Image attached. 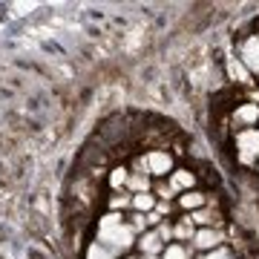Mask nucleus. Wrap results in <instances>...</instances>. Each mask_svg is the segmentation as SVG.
Masks as SVG:
<instances>
[{
  "instance_id": "0eeeda50",
  "label": "nucleus",
  "mask_w": 259,
  "mask_h": 259,
  "mask_svg": "<svg viewBox=\"0 0 259 259\" xmlns=\"http://www.w3.org/2000/svg\"><path fill=\"white\" fill-rule=\"evenodd\" d=\"M219 242H222V233L216 231H199L196 233V248H204V250H216L219 248Z\"/></svg>"
},
{
  "instance_id": "dca6fc26",
  "label": "nucleus",
  "mask_w": 259,
  "mask_h": 259,
  "mask_svg": "<svg viewBox=\"0 0 259 259\" xmlns=\"http://www.w3.org/2000/svg\"><path fill=\"white\" fill-rule=\"evenodd\" d=\"M179 236V239H187V236H190V233H193V225H190V219H185V222L179 225L176 231H173Z\"/></svg>"
},
{
  "instance_id": "4468645a",
  "label": "nucleus",
  "mask_w": 259,
  "mask_h": 259,
  "mask_svg": "<svg viewBox=\"0 0 259 259\" xmlns=\"http://www.w3.org/2000/svg\"><path fill=\"white\" fill-rule=\"evenodd\" d=\"M161 259H187V248H182V245H170V248L161 253Z\"/></svg>"
},
{
  "instance_id": "9d476101",
  "label": "nucleus",
  "mask_w": 259,
  "mask_h": 259,
  "mask_svg": "<svg viewBox=\"0 0 259 259\" xmlns=\"http://www.w3.org/2000/svg\"><path fill=\"white\" fill-rule=\"evenodd\" d=\"M127 185H130V190H136V193H147L150 190V179H147V173H144V176H141V173H130Z\"/></svg>"
},
{
  "instance_id": "a211bd4d",
  "label": "nucleus",
  "mask_w": 259,
  "mask_h": 259,
  "mask_svg": "<svg viewBox=\"0 0 259 259\" xmlns=\"http://www.w3.org/2000/svg\"><path fill=\"white\" fill-rule=\"evenodd\" d=\"M204 259H233V256H231V253H228V250H225V248H216V250H213V253H207V256H204Z\"/></svg>"
},
{
  "instance_id": "20e7f679",
  "label": "nucleus",
  "mask_w": 259,
  "mask_h": 259,
  "mask_svg": "<svg viewBox=\"0 0 259 259\" xmlns=\"http://www.w3.org/2000/svg\"><path fill=\"white\" fill-rule=\"evenodd\" d=\"M239 61L248 66V72H259V37H248L245 40Z\"/></svg>"
},
{
  "instance_id": "423d86ee",
  "label": "nucleus",
  "mask_w": 259,
  "mask_h": 259,
  "mask_svg": "<svg viewBox=\"0 0 259 259\" xmlns=\"http://www.w3.org/2000/svg\"><path fill=\"white\" fill-rule=\"evenodd\" d=\"M228 75H231L236 83H250V72H248V66L242 64L239 58H231L228 61Z\"/></svg>"
},
{
  "instance_id": "39448f33",
  "label": "nucleus",
  "mask_w": 259,
  "mask_h": 259,
  "mask_svg": "<svg viewBox=\"0 0 259 259\" xmlns=\"http://www.w3.org/2000/svg\"><path fill=\"white\" fill-rule=\"evenodd\" d=\"M233 121H239V124H245V127L256 124L259 121V104H242L239 110L233 112Z\"/></svg>"
},
{
  "instance_id": "7ed1b4c3",
  "label": "nucleus",
  "mask_w": 259,
  "mask_h": 259,
  "mask_svg": "<svg viewBox=\"0 0 259 259\" xmlns=\"http://www.w3.org/2000/svg\"><path fill=\"white\" fill-rule=\"evenodd\" d=\"M147 170L153 176H167V173L173 170V156L164 153V150H153L147 156Z\"/></svg>"
},
{
  "instance_id": "6e6552de",
  "label": "nucleus",
  "mask_w": 259,
  "mask_h": 259,
  "mask_svg": "<svg viewBox=\"0 0 259 259\" xmlns=\"http://www.w3.org/2000/svg\"><path fill=\"white\" fill-rule=\"evenodd\" d=\"M139 245H141V250H144L147 256H156L158 250H161V236H158V233H144Z\"/></svg>"
},
{
  "instance_id": "412c9836",
  "label": "nucleus",
  "mask_w": 259,
  "mask_h": 259,
  "mask_svg": "<svg viewBox=\"0 0 259 259\" xmlns=\"http://www.w3.org/2000/svg\"><path fill=\"white\" fill-rule=\"evenodd\" d=\"M144 259H156V256H144Z\"/></svg>"
},
{
  "instance_id": "f257e3e1",
  "label": "nucleus",
  "mask_w": 259,
  "mask_h": 259,
  "mask_svg": "<svg viewBox=\"0 0 259 259\" xmlns=\"http://www.w3.org/2000/svg\"><path fill=\"white\" fill-rule=\"evenodd\" d=\"M133 236H136L133 225H124L118 213L104 216L101 225H98V239H101L104 248H110V250H127L133 245Z\"/></svg>"
},
{
  "instance_id": "aec40b11",
  "label": "nucleus",
  "mask_w": 259,
  "mask_h": 259,
  "mask_svg": "<svg viewBox=\"0 0 259 259\" xmlns=\"http://www.w3.org/2000/svg\"><path fill=\"white\" fill-rule=\"evenodd\" d=\"M147 222H150V225H158L161 219H158V213H147Z\"/></svg>"
},
{
  "instance_id": "6ab92c4d",
  "label": "nucleus",
  "mask_w": 259,
  "mask_h": 259,
  "mask_svg": "<svg viewBox=\"0 0 259 259\" xmlns=\"http://www.w3.org/2000/svg\"><path fill=\"white\" fill-rule=\"evenodd\" d=\"M158 236H161V239H170V236H173V231H170L167 225H158Z\"/></svg>"
},
{
  "instance_id": "f8f14e48",
  "label": "nucleus",
  "mask_w": 259,
  "mask_h": 259,
  "mask_svg": "<svg viewBox=\"0 0 259 259\" xmlns=\"http://www.w3.org/2000/svg\"><path fill=\"white\" fill-rule=\"evenodd\" d=\"M153 204H156V199H153L150 193H136L133 196V207H136V210H150Z\"/></svg>"
},
{
  "instance_id": "f3484780",
  "label": "nucleus",
  "mask_w": 259,
  "mask_h": 259,
  "mask_svg": "<svg viewBox=\"0 0 259 259\" xmlns=\"http://www.w3.org/2000/svg\"><path fill=\"white\" fill-rule=\"evenodd\" d=\"M190 222H199V225H210L213 222V213H207V210H196L193 213V219Z\"/></svg>"
},
{
  "instance_id": "9b49d317",
  "label": "nucleus",
  "mask_w": 259,
  "mask_h": 259,
  "mask_svg": "<svg viewBox=\"0 0 259 259\" xmlns=\"http://www.w3.org/2000/svg\"><path fill=\"white\" fill-rule=\"evenodd\" d=\"M202 204H204L202 193H190V190H187V193L182 196V207H187V210H196V207H202Z\"/></svg>"
},
{
  "instance_id": "f03ea898",
  "label": "nucleus",
  "mask_w": 259,
  "mask_h": 259,
  "mask_svg": "<svg viewBox=\"0 0 259 259\" xmlns=\"http://www.w3.org/2000/svg\"><path fill=\"white\" fill-rule=\"evenodd\" d=\"M236 144H239V158L250 164L259 156V130H242L236 136Z\"/></svg>"
},
{
  "instance_id": "1a4fd4ad",
  "label": "nucleus",
  "mask_w": 259,
  "mask_h": 259,
  "mask_svg": "<svg viewBox=\"0 0 259 259\" xmlns=\"http://www.w3.org/2000/svg\"><path fill=\"white\" fill-rule=\"evenodd\" d=\"M193 182H196V176L190 170H176L173 173V190H190Z\"/></svg>"
},
{
  "instance_id": "2eb2a0df",
  "label": "nucleus",
  "mask_w": 259,
  "mask_h": 259,
  "mask_svg": "<svg viewBox=\"0 0 259 259\" xmlns=\"http://www.w3.org/2000/svg\"><path fill=\"white\" fill-rule=\"evenodd\" d=\"M127 179H130L127 170H124V167H115V170H112V176H110V185L112 187H121V185H127Z\"/></svg>"
},
{
  "instance_id": "ddd939ff",
  "label": "nucleus",
  "mask_w": 259,
  "mask_h": 259,
  "mask_svg": "<svg viewBox=\"0 0 259 259\" xmlns=\"http://www.w3.org/2000/svg\"><path fill=\"white\" fill-rule=\"evenodd\" d=\"M87 259H112V250L104 248L101 242H95L93 248H90V253H87Z\"/></svg>"
}]
</instances>
